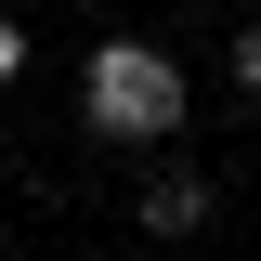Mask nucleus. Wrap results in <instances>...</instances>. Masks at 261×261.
Masks as SVG:
<instances>
[{
    "label": "nucleus",
    "instance_id": "3",
    "mask_svg": "<svg viewBox=\"0 0 261 261\" xmlns=\"http://www.w3.org/2000/svg\"><path fill=\"white\" fill-rule=\"evenodd\" d=\"M222 65H235V92H261V27H235V53H222Z\"/></svg>",
    "mask_w": 261,
    "mask_h": 261
},
{
    "label": "nucleus",
    "instance_id": "2",
    "mask_svg": "<svg viewBox=\"0 0 261 261\" xmlns=\"http://www.w3.org/2000/svg\"><path fill=\"white\" fill-rule=\"evenodd\" d=\"M196 222H209V183H196V170L144 183V235H196Z\"/></svg>",
    "mask_w": 261,
    "mask_h": 261
},
{
    "label": "nucleus",
    "instance_id": "4",
    "mask_svg": "<svg viewBox=\"0 0 261 261\" xmlns=\"http://www.w3.org/2000/svg\"><path fill=\"white\" fill-rule=\"evenodd\" d=\"M0 79H27V27H13V13H0Z\"/></svg>",
    "mask_w": 261,
    "mask_h": 261
},
{
    "label": "nucleus",
    "instance_id": "1",
    "mask_svg": "<svg viewBox=\"0 0 261 261\" xmlns=\"http://www.w3.org/2000/svg\"><path fill=\"white\" fill-rule=\"evenodd\" d=\"M79 118H92L105 144H157V130H183V65H170L157 39H105V53L79 65Z\"/></svg>",
    "mask_w": 261,
    "mask_h": 261
}]
</instances>
